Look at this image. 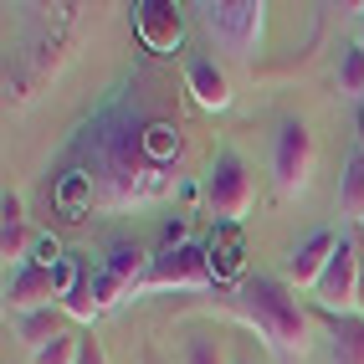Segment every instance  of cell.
<instances>
[{"mask_svg": "<svg viewBox=\"0 0 364 364\" xmlns=\"http://www.w3.org/2000/svg\"><path fill=\"white\" fill-rule=\"evenodd\" d=\"M180 364H226V349H221V338H190L185 344V354H180Z\"/></svg>", "mask_w": 364, "mask_h": 364, "instance_id": "22", "label": "cell"}, {"mask_svg": "<svg viewBox=\"0 0 364 364\" xmlns=\"http://www.w3.org/2000/svg\"><path fill=\"white\" fill-rule=\"evenodd\" d=\"M62 313H67V318L72 323H98V293H92V277H82L77 272V282H72L67 287V293H62Z\"/></svg>", "mask_w": 364, "mask_h": 364, "instance_id": "17", "label": "cell"}, {"mask_svg": "<svg viewBox=\"0 0 364 364\" xmlns=\"http://www.w3.org/2000/svg\"><path fill=\"white\" fill-rule=\"evenodd\" d=\"M359 46H364V6H359Z\"/></svg>", "mask_w": 364, "mask_h": 364, "instance_id": "28", "label": "cell"}, {"mask_svg": "<svg viewBox=\"0 0 364 364\" xmlns=\"http://www.w3.org/2000/svg\"><path fill=\"white\" fill-rule=\"evenodd\" d=\"M313 159H318V149H313V129L303 124V118H282V129L272 139V185L277 196H303L308 180H313Z\"/></svg>", "mask_w": 364, "mask_h": 364, "instance_id": "5", "label": "cell"}, {"mask_svg": "<svg viewBox=\"0 0 364 364\" xmlns=\"http://www.w3.org/2000/svg\"><path fill=\"white\" fill-rule=\"evenodd\" d=\"M62 318H67L62 303H57V308H36V313H16V338L36 354L41 344H52L57 333H67V328H62Z\"/></svg>", "mask_w": 364, "mask_h": 364, "instance_id": "12", "label": "cell"}, {"mask_svg": "<svg viewBox=\"0 0 364 364\" xmlns=\"http://www.w3.org/2000/svg\"><path fill=\"white\" fill-rule=\"evenodd\" d=\"M338 210H344L354 226H364V149H354L344 175H338Z\"/></svg>", "mask_w": 364, "mask_h": 364, "instance_id": "14", "label": "cell"}, {"mask_svg": "<svg viewBox=\"0 0 364 364\" xmlns=\"http://www.w3.org/2000/svg\"><path fill=\"white\" fill-rule=\"evenodd\" d=\"M333 252H338V236H333V231H313L303 247L287 257L282 282L293 287V293H298V287H318V277H323V267H328V257H333Z\"/></svg>", "mask_w": 364, "mask_h": 364, "instance_id": "10", "label": "cell"}, {"mask_svg": "<svg viewBox=\"0 0 364 364\" xmlns=\"http://www.w3.org/2000/svg\"><path fill=\"white\" fill-rule=\"evenodd\" d=\"M0 215H6V221H26V205H21L16 190H6V200H0Z\"/></svg>", "mask_w": 364, "mask_h": 364, "instance_id": "26", "label": "cell"}, {"mask_svg": "<svg viewBox=\"0 0 364 364\" xmlns=\"http://www.w3.org/2000/svg\"><path fill=\"white\" fill-rule=\"evenodd\" d=\"M36 241H31V231H26V221H0V257H6V272H16V267H26Z\"/></svg>", "mask_w": 364, "mask_h": 364, "instance_id": "18", "label": "cell"}, {"mask_svg": "<svg viewBox=\"0 0 364 364\" xmlns=\"http://www.w3.org/2000/svg\"><path fill=\"white\" fill-rule=\"evenodd\" d=\"M205 31L215 36V46L231 57H257V46L267 36V6L262 0H210L200 6Z\"/></svg>", "mask_w": 364, "mask_h": 364, "instance_id": "4", "label": "cell"}, {"mask_svg": "<svg viewBox=\"0 0 364 364\" xmlns=\"http://www.w3.org/2000/svg\"><path fill=\"white\" fill-rule=\"evenodd\" d=\"M338 92H344V98H364V46L354 41V46H344V52H338Z\"/></svg>", "mask_w": 364, "mask_h": 364, "instance_id": "19", "label": "cell"}, {"mask_svg": "<svg viewBox=\"0 0 364 364\" xmlns=\"http://www.w3.org/2000/svg\"><path fill=\"white\" fill-rule=\"evenodd\" d=\"M149 252L144 247H134V241H118V247L108 252V262H103V272L113 277V282H124L129 293H139V282H144V272H149Z\"/></svg>", "mask_w": 364, "mask_h": 364, "instance_id": "13", "label": "cell"}, {"mask_svg": "<svg viewBox=\"0 0 364 364\" xmlns=\"http://www.w3.org/2000/svg\"><path fill=\"white\" fill-rule=\"evenodd\" d=\"M77 359H82V333H72V328L31 354V364H77Z\"/></svg>", "mask_w": 364, "mask_h": 364, "instance_id": "20", "label": "cell"}, {"mask_svg": "<svg viewBox=\"0 0 364 364\" xmlns=\"http://www.w3.org/2000/svg\"><path fill=\"white\" fill-rule=\"evenodd\" d=\"M231 308H236V318L247 328H257V338L277 359H303L308 354V338H313L308 308L298 303V293L282 277H252V282H241Z\"/></svg>", "mask_w": 364, "mask_h": 364, "instance_id": "2", "label": "cell"}, {"mask_svg": "<svg viewBox=\"0 0 364 364\" xmlns=\"http://www.w3.org/2000/svg\"><path fill=\"white\" fill-rule=\"evenodd\" d=\"M354 313L364 318V272H359V303H354Z\"/></svg>", "mask_w": 364, "mask_h": 364, "instance_id": "27", "label": "cell"}, {"mask_svg": "<svg viewBox=\"0 0 364 364\" xmlns=\"http://www.w3.org/2000/svg\"><path fill=\"white\" fill-rule=\"evenodd\" d=\"M92 185L98 210H144L175 196V175L149 154V118L124 87L92 108L82 134L72 139V164Z\"/></svg>", "mask_w": 364, "mask_h": 364, "instance_id": "1", "label": "cell"}, {"mask_svg": "<svg viewBox=\"0 0 364 364\" xmlns=\"http://www.w3.org/2000/svg\"><path fill=\"white\" fill-rule=\"evenodd\" d=\"M210 267H215V277H236L241 272V231L236 226H221L210 236Z\"/></svg>", "mask_w": 364, "mask_h": 364, "instance_id": "16", "label": "cell"}, {"mask_svg": "<svg viewBox=\"0 0 364 364\" xmlns=\"http://www.w3.org/2000/svg\"><path fill=\"white\" fill-rule=\"evenodd\" d=\"M205 205H210V215L221 226H241L252 215V205H257V180H252V169H247V159L241 154H215V164H210V175H205Z\"/></svg>", "mask_w": 364, "mask_h": 364, "instance_id": "3", "label": "cell"}, {"mask_svg": "<svg viewBox=\"0 0 364 364\" xmlns=\"http://www.w3.org/2000/svg\"><path fill=\"white\" fill-rule=\"evenodd\" d=\"M359 272H364L359 247L338 236V252L328 257V267H323L318 287H313V298H318L328 313H338V318H349V313H354V303H359Z\"/></svg>", "mask_w": 364, "mask_h": 364, "instance_id": "7", "label": "cell"}, {"mask_svg": "<svg viewBox=\"0 0 364 364\" xmlns=\"http://www.w3.org/2000/svg\"><path fill=\"white\" fill-rule=\"evenodd\" d=\"M77 364H108L103 344H98V338H92V333H82V359H77Z\"/></svg>", "mask_w": 364, "mask_h": 364, "instance_id": "25", "label": "cell"}, {"mask_svg": "<svg viewBox=\"0 0 364 364\" xmlns=\"http://www.w3.org/2000/svg\"><path fill=\"white\" fill-rule=\"evenodd\" d=\"M36 257L31 262H41V267H62L67 257H62V247H57V236H36V247H31Z\"/></svg>", "mask_w": 364, "mask_h": 364, "instance_id": "24", "label": "cell"}, {"mask_svg": "<svg viewBox=\"0 0 364 364\" xmlns=\"http://www.w3.org/2000/svg\"><path fill=\"white\" fill-rule=\"evenodd\" d=\"M215 282V267H210V252L196 247V241H185V247H164L149 272H144L139 293H169V287H185V293H200V287Z\"/></svg>", "mask_w": 364, "mask_h": 364, "instance_id": "6", "label": "cell"}, {"mask_svg": "<svg viewBox=\"0 0 364 364\" xmlns=\"http://www.w3.org/2000/svg\"><path fill=\"white\" fill-rule=\"evenodd\" d=\"M92 293H98V308H103V313H108V308H118L124 298H134L129 287H124V282H113L108 272H98V277H92Z\"/></svg>", "mask_w": 364, "mask_h": 364, "instance_id": "23", "label": "cell"}, {"mask_svg": "<svg viewBox=\"0 0 364 364\" xmlns=\"http://www.w3.org/2000/svg\"><path fill=\"white\" fill-rule=\"evenodd\" d=\"M134 31L144 41V52L175 57L180 41H185V11L169 6V0H139V6H134Z\"/></svg>", "mask_w": 364, "mask_h": 364, "instance_id": "8", "label": "cell"}, {"mask_svg": "<svg viewBox=\"0 0 364 364\" xmlns=\"http://www.w3.org/2000/svg\"><path fill=\"white\" fill-rule=\"evenodd\" d=\"M333 364H364V318H333Z\"/></svg>", "mask_w": 364, "mask_h": 364, "instance_id": "15", "label": "cell"}, {"mask_svg": "<svg viewBox=\"0 0 364 364\" xmlns=\"http://www.w3.org/2000/svg\"><path fill=\"white\" fill-rule=\"evenodd\" d=\"M185 87H190V98H196L205 113H226L231 108V77L210 57H190L185 62Z\"/></svg>", "mask_w": 364, "mask_h": 364, "instance_id": "11", "label": "cell"}, {"mask_svg": "<svg viewBox=\"0 0 364 364\" xmlns=\"http://www.w3.org/2000/svg\"><path fill=\"white\" fill-rule=\"evenodd\" d=\"M62 303V282H57V267H41L26 262L6 272V308L11 313H36V308H57Z\"/></svg>", "mask_w": 364, "mask_h": 364, "instance_id": "9", "label": "cell"}, {"mask_svg": "<svg viewBox=\"0 0 364 364\" xmlns=\"http://www.w3.org/2000/svg\"><path fill=\"white\" fill-rule=\"evenodd\" d=\"M180 149H185V144H180V129H169V124H149V154H154L164 169L180 159Z\"/></svg>", "mask_w": 364, "mask_h": 364, "instance_id": "21", "label": "cell"}]
</instances>
